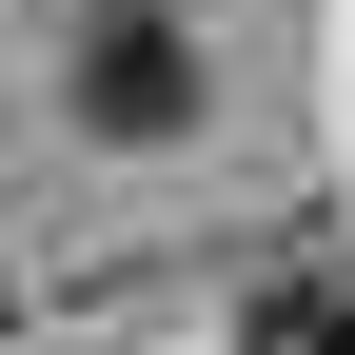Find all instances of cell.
I'll use <instances>...</instances> for the list:
<instances>
[{
    "label": "cell",
    "instance_id": "obj_1",
    "mask_svg": "<svg viewBox=\"0 0 355 355\" xmlns=\"http://www.w3.org/2000/svg\"><path fill=\"white\" fill-rule=\"evenodd\" d=\"M60 99L99 119L119 158H178L217 119V79H198V40H178V0H99V20H79V60H60Z\"/></svg>",
    "mask_w": 355,
    "mask_h": 355
},
{
    "label": "cell",
    "instance_id": "obj_2",
    "mask_svg": "<svg viewBox=\"0 0 355 355\" xmlns=\"http://www.w3.org/2000/svg\"><path fill=\"white\" fill-rule=\"evenodd\" d=\"M237 355H355V257H277L237 296Z\"/></svg>",
    "mask_w": 355,
    "mask_h": 355
}]
</instances>
